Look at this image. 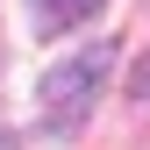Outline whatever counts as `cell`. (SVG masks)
<instances>
[{
	"instance_id": "obj_1",
	"label": "cell",
	"mask_w": 150,
	"mask_h": 150,
	"mask_svg": "<svg viewBox=\"0 0 150 150\" xmlns=\"http://www.w3.org/2000/svg\"><path fill=\"white\" fill-rule=\"evenodd\" d=\"M107 71H115V43H86V50H71L64 64H50V71H43V86H36L43 122H50V129H79Z\"/></svg>"
},
{
	"instance_id": "obj_2",
	"label": "cell",
	"mask_w": 150,
	"mask_h": 150,
	"mask_svg": "<svg viewBox=\"0 0 150 150\" xmlns=\"http://www.w3.org/2000/svg\"><path fill=\"white\" fill-rule=\"evenodd\" d=\"M93 7H100V0H29V14H36V29H43V36H64V29H79Z\"/></svg>"
},
{
	"instance_id": "obj_3",
	"label": "cell",
	"mask_w": 150,
	"mask_h": 150,
	"mask_svg": "<svg viewBox=\"0 0 150 150\" xmlns=\"http://www.w3.org/2000/svg\"><path fill=\"white\" fill-rule=\"evenodd\" d=\"M129 100H136V107H150V57L136 64V79H129Z\"/></svg>"
}]
</instances>
